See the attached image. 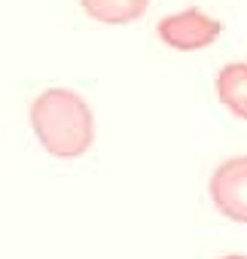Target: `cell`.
I'll return each instance as SVG.
<instances>
[{
	"label": "cell",
	"mask_w": 247,
	"mask_h": 259,
	"mask_svg": "<svg viewBox=\"0 0 247 259\" xmlns=\"http://www.w3.org/2000/svg\"><path fill=\"white\" fill-rule=\"evenodd\" d=\"M223 25L211 16H204L201 10H183V13H174L168 19L159 22L156 34L165 46L177 49V52H195V49H204L211 46L217 37H220Z\"/></svg>",
	"instance_id": "7a4b0ae2"
},
{
	"label": "cell",
	"mask_w": 247,
	"mask_h": 259,
	"mask_svg": "<svg viewBox=\"0 0 247 259\" xmlns=\"http://www.w3.org/2000/svg\"><path fill=\"white\" fill-rule=\"evenodd\" d=\"M83 10L104 25H126L147 13L150 0H79Z\"/></svg>",
	"instance_id": "5b68a950"
},
{
	"label": "cell",
	"mask_w": 247,
	"mask_h": 259,
	"mask_svg": "<svg viewBox=\"0 0 247 259\" xmlns=\"http://www.w3.org/2000/svg\"><path fill=\"white\" fill-rule=\"evenodd\" d=\"M217 98L229 113L247 122V61L226 64L217 73Z\"/></svg>",
	"instance_id": "277c9868"
},
{
	"label": "cell",
	"mask_w": 247,
	"mask_h": 259,
	"mask_svg": "<svg viewBox=\"0 0 247 259\" xmlns=\"http://www.w3.org/2000/svg\"><path fill=\"white\" fill-rule=\"evenodd\" d=\"M223 259H247V256H223Z\"/></svg>",
	"instance_id": "8992f818"
},
{
	"label": "cell",
	"mask_w": 247,
	"mask_h": 259,
	"mask_svg": "<svg viewBox=\"0 0 247 259\" xmlns=\"http://www.w3.org/2000/svg\"><path fill=\"white\" fill-rule=\"evenodd\" d=\"M211 201L214 207L235 223H247V156L226 159L211 174Z\"/></svg>",
	"instance_id": "3957f363"
},
{
	"label": "cell",
	"mask_w": 247,
	"mask_h": 259,
	"mask_svg": "<svg viewBox=\"0 0 247 259\" xmlns=\"http://www.w3.org/2000/svg\"><path fill=\"white\" fill-rule=\"evenodd\" d=\"M31 128L40 147L58 159H76L95 141L92 110L70 89H46L40 98H34Z\"/></svg>",
	"instance_id": "6da1fadb"
}]
</instances>
